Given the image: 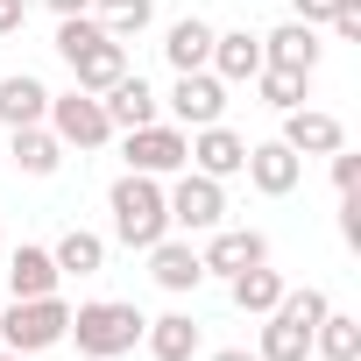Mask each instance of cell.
<instances>
[{"mask_svg":"<svg viewBox=\"0 0 361 361\" xmlns=\"http://www.w3.org/2000/svg\"><path fill=\"white\" fill-rule=\"evenodd\" d=\"M8 156H15V170L22 177H57V163H64V142L36 121V128H8Z\"/></svg>","mask_w":361,"mask_h":361,"instance_id":"d6986e66","label":"cell"},{"mask_svg":"<svg viewBox=\"0 0 361 361\" xmlns=\"http://www.w3.org/2000/svg\"><path fill=\"white\" fill-rule=\"evenodd\" d=\"M43 128L64 142V149H106L114 142V121H106V106H99V92H50V114H43Z\"/></svg>","mask_w":361,"mask_h":361,"instance_id":"5b68a950","label":"cell"},{"mask_svg":"<svg viewBox=\"0 0 361 361\" xmlns=\"http://www.w3.org/2000/svg\"><path fill=\"white\" fill-rule=\"evenodd\" d=\"M312 354H319V361H361V319L326 305V319L312 326Z\"/></svg>","mask_w":361,"mask_h":361,"instance_id":"603a6c76","label":"cell"},{"mask_svg":"<svg viewBox=\"0 0 361 361\" xmlns=\"http://www.w3.org/2000/svg\"><path fill=\"white\" fill-rule=\"evenodd\" d=\"M57 283H64V269H57V255H50V248L22 241V248L8 255V290H15V298H50Z\"/></svg>","mask_w":361,"mask_h":361,"instance_id":"ac0fdd59","label":"cell"},{"mask_svg":"<svg viewBox=\"0 0 361 361\" xmlns=\"http://www.w3.org/2000/svg\"><path fill=\"white\" fill-rule=\"evenodd\" d=\"M333 8H340V0H290V22H312V29H326V22H333Z\"/></svg>","mask_w":361,"mask_h":361,"instance_id":"f546056e","label":"cell"},{"mask_svg":"<svg viewBox=\"0 0 361 361\" xmlns=\"http://www.w3.org/2000/svg\"><path fill=\"white\" fill-rule=\"evenodd\" d=\"M199 262H206V276H241V269L269 262V234H255V227H213V241L199 248Z\"/></svg>","mask_w":361,"mask_h":361,"instance_id":"8fae6325","label":"cell"},{"mask_svg":"<svg viewBox=\"0 0 361 361\" xmlns=\"http://www.w3.org/2000/svg\"><path fill=\"white\" fill-rule=\"evenodd\" d=\"M206 71H213L220 85H248V78L262 71V36H248V29H227V36H213V57H206Z\"/></svg>","mask_w":361,"mask_h":361,"instance_id":"2e32d148","label":"cell"},{"mask_svg":"<svg viewBox=\"0 0 361 361\" xmlns=\"http://www.w3.org/2000/svg\"><path fill=\"white\" fill-rule=\"evenodd\" d=\"M227 290H234V305L248 312V319H262V312H276V298L290 290L269 262H255V269H241V276H227Z\"/></svg>","mask_w":361,"mask_h":361,"instance_id":"cb8c5ba5","label":"cell"},{"mask_svg":"<svg viewBox=\"0 0 361 361\" xmlns=\"http://www.w3.org/2000/svg\"><path fill=\"white\" fill-rule=\"evenodd\" d=\"M170 121H177V128H213V121H227V85H220L213 71H177V85H170Z\"/></svg>","mask_w":361,"mask_h":361,"instance_id":"ba28073f","label":"cell"},{"mask_svg":"<svg viewBox=\"0 0 361 361\" xmlns=\"http://www.w3.org/2000/svg\"><path fill=\"white\" fill-rule=\"evenodd\" d=\"M163 206H170V227H185V234L227 227V185L220 177H199V170H177V185L163 192Z\"/></svg>","mask_w":361,"mask_h":361,"instance_id":"8992f818","label":"cell"},{"mask_svg":"<svg viewBox=\"0 0 361 361\" xmlns=\"http://www.w3.org/2000/svg\"><path fill=\"white\" fill-rule=\"evenodd\" d=\"M326 319V290H283L276 298V312H262V340H255V354L262 361H305L312 354V326Z\"/></svg>","mask_w":361,"mask_h":361,"instance_id":"3957f363","label":"cell"},{"mask_svg":"<svg viewBox=\"0 0 361 361\" xmlns=\"http://www.w3.org/2000/svg\"><path fill=\"white\" fill-rule=\"evenodd\" d=\"M340 43H361V0H340V8H333V22H326Z\"/></svg>","mask_w":361,"mask_h":361,"instance_id":"83f0119b","label":"cell"},{"mask_svg":"<svg viewBox=\"0 0 361 361\" xmlns=\"http://www.w3.org/2000/svg\"><path fill=\"white\" fill-rule=\"evenodd\" d=\"M50 15H92V0H43Z\"/></svg>","mask_w":361,"mask_h":361,"instance_id":"1f68e13d","label":"cell"},{"mask_svg":"<svg viewBox=\"0 0 361 361\" xmlns=\"http://www.w3.org/2000/svg\"><path fill=\"white\" fill-rule=\"evenodd\" d=\"M92 15H99V29L114 43H128V36H142L156 22V0H92Z\"/></svg>","mask_w":361,"mask_h":361,"instance_id":"484cf974","label":"cell"},{"mask_svg":"<svg viewBox=\"0 0 361 361\" xmlns=\"http://www.w3.org/2000/svg\"><path fill=\"white\" fill-rule=\"evenodd\" d=\"M99 106H106L114 135H128V128H149V121H156V92H149V78H142V71H121V78L99 92Z\"/></svg>","mask_w":361,"mask_h":361,"instance_id":"9a60e30c","label":"cell"},{"mask_svg":"<svg viewBox=\"0 0 361 361\" xmlns=\"http://www.w3.org/2000/svg\"><path fill=\"white\" fill-rule=\"evenodd\" d=\"M64 64H71L78 92H106V85L128 71V43H114V36H92V43H85V50H71Z\"/></svg>","mask_w":361,"mask_h":361,"instance_id":"e0dca14e","label":"cell"},{"mask_svg":"<svg viewBox=\"0 0 361 361\" xmlns=\"http://www.w3.org/2000/svg\"><path fill=\"white\" fill-rule=\"evenodd\" d=\"M248 85L262 92V106L290 114V106H305V85H312V78H305V71H276V64H262V71H255Z\"/></svg>","mask_w":361,"mask_h":361,"instance_id":"4316f807","label":"cell"},{"mask_svg":"<svg viewBox=\"0 0 361 361\" xmlns=\"http://www.w3.org/2000/svg\"><path fill=\"white\" fill-rule=\"evenodd\" d=\"M121 149H128V170H142V177H177V170L192 163V135L177 128V121L128 128V135H121Z\"/></svg>","mask_w":361,"mask_h":361,"instance_id":"52a82bcc","label":"cell"},{"mask_svg":"<svg viewBox=\"0 0 361 361\" xmlns=\"http://www.w3.org/2000/svg\"><path fill=\"white\" fill-rule=\"evenodd\" d=\"M64 326H71V305H64L57 290H50V298H15L8 312H0V340H8L15 354H43V347H57Z\"/></svg>","mask_w":361,"mask_h":361,"instance_id":"277c9868","label":"cell"},{"mask_svg":"<svg viewBox=\"0 0 361 361\" xmlns=\"http://www.w3.org/2000/svg\"><path fill=\"white\" fill-rule=\"evenodd\" d=\"M43 114H50V85L43 78H29V71L0 78V121H8V128H36Z\"/></svg>","mask_w":361,"mask_h":361,"instance_id":"ffe728a7","label":"cell"},{"mask_svg":"<svg viewBox=\"0 0 361 361\" xmlns=\"http://www.w3.org/2000/svg\"><path fill=\"white\" fill-rule=\"evenodd\" d=\"M192 135V163L185 170H199V177H220V185H227V177H241V163H248V142L227 128V121H213V128H185Z\"/></svg>","mask_w":361,"mask_h":361,"instance_id":"30bf717a","label":"cell"},{"mask_svg":"<svg viewBox=\"0 0 361 361\" xmlns=\"http://www.w3.org/2000/svg\"><path fill=\"white\" fill-rule=\"evenodd\" d=\"M213 361H262V354H255V347H220Z\"/></svg>","mask_w":361,"mask_h":361,"instance_id":"d6a6232c","label":"cell"},{"mask_svg":"<svg viewBox=\"0 0 361 361\" xmlns=\"http://www.w3.org/2000/svg\"><path fill=\"white\" fill-rule=\"evenodd\" d=\"M142 340H149L156 361H192V354H199V319H192V312H163V319L142 326Z\"/></svg>","mask_w":361,"mask_h":361,"instance_id":"7402d4cb","label":"cell"},{"mask_svg":"<svg viewBox=\"0 0 361 361\" xmlns=\"http://www.w3.org/2000/svg\"><path fill=\"white\" fill-rule=\"evenodd\" d=\"M106 213H114V241L121 248H156L170 234V206H163V177H114V192H106Z\"/></svg>","mask_w":361,"mask_h":361,"instance_id":"6da1fadb","label":"cell"},{"mask_svg":"<svg viewBox=\"0 0 361 361\" xmlns=\"http://www.w3.org/2000/svg\"><path fill=\"white\" fill-rule=\"evenodd\" d=\"M22 22H29V0H0V36H22Z\"/></svg>","mask_w":361,"mask_h":361,"instance_id":"4dcf8cb0","label":"cell"},{"mask_svg":"<svg viewBox=\"0 0 361 361\" xmlns=\"http://www.w3.org/2000/svg\"><path fill=\"white\" fill-rule=\"evenodd\" d=\"M248 185L262 192V199H290L298 185H305V156L298 149H283V142H248Z\"/></svg>","mask_w":361,"mask_h":361,"instance_id":"9c48e42d","label":"cell"},{"mask_svg":"<svg viewBox=\"0 0 361 361\" xmlns=\"http://www.w3.org/2000/svg\"><path fill=\"white\" fill-rule=\"evenodd\" d=\"M0 361H36V354H15V347H8V354H0Z\"/></svg>","mask_w":361,"mask_h":361,"instance_id":"836d02e7","label":"cell"},{"mask_svg":"<svg viewBox=\"0 0 361 361\" xmlns=\"http://www.w3.org/2000/svg\"><path fill=\"white\" fill-rule=\"evenodd\" d=\"M333 185H340V192H354V185H361V156H354L347 142L333 149Z\"/></svg>","mask_w":361,"mask_h":361,"instance_id":"f1b7e54d","label":"cell"},{"mask_svg":"<svg viewBox=\"0 0 361 361\" xmlns=\"http://www.w3.org/2000/svg\"><path fill=\"white\" fill-rule=\"evenodd\" d=\"M319 57H326V43H319L312 22H283V29L262 36V64H276V71H305V78H312Z\"/></svg>","mask_w":361,"mask_h":361,"instance_id":"4fadbf2b","label":"cell"},{"mask_svg":"<svg viewBox=\"0 0 361 361\" xmlns=\"http://www.w3.org/2000/svg\"><path fill=\"white\" fill-rule=\"evenodd\" d=\"M276 142H283V149H298V156H333V149L347 142V128H340V114H319V106H290Z\"/></svg>","mask_w":361,"mask_h":361,"instance_id":"5bb4252c","label":"cell"},{"mask_svg":"<svg viewBox=\"0 0 361 361\" xmlns=\"http://www.w3.org/2000/svg\"><path fill=\"white\" fill-rule=\"evenodd\" d=\"M142 255H149L156 290H170V298H185V290H199V283H206L199 248H192V241H177V234H163V241H156V248H142Z\"/></svg>","mask_w":361,"mask_h":361,"instance_id":"7c38bea8","label":"cell"},{"mask_svg":"<svg viewBox=\"0 0 361 361\" xmlns=\"http://www.w3.org/2000/svg\"><path fill=\"white\" fill-rule=\"evenodd\" d=\"M142 326H149V319H142L135 305H121V298H92V305L71 312L64 340H78V354H92V361H114V354H135Z\"/></svg>","mask_w":361,"mask_h":361,"instance_id":"7a4b0ae2","label":"cell"},{"mask_svg":"<svg viewBox=\"0 0 361 361\" xmlns=\"http://www.w3.org/2000/svg\"><path fill=\"white\" fill-rule=\"evenodd\" d=\"M213 22H199V15H185V22H170V36H163V57H170V71H206V57H213Z\"/></svg>","mask_w":361,"mask_h":361,"instance_id":"44dd1931","label":"cell"},{"mask_svg":"<svg viewBox=\"0 0 361 361\" xmlns=\"http://www.w3.org/2000/svg\"><path fill=\"white\" fill-rule=\"evenodd\" d=\"M50 255H57V269H64V276H99V269H106V241H99L92 227H71Z\"/></svg>","mask_w":361,"mask_h":361,"instance_id":"d4e9b609","label":"cell"}]
</instances>
